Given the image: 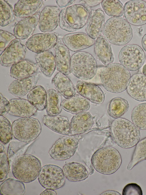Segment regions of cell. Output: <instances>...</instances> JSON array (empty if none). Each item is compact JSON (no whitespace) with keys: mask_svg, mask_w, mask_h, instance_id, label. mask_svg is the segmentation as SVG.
Returning a JSON list of instances; mask_svg holds the SVG:
<instances>
[{"mask_svg":"<svg viewBox=\"0 0 146 195\" xmlns=\"http://www.w3.org/2000/svg\"><path fill=\"white\" fill-rule=\"evenodd\" d=\"M100 76L104 88L114 93H120L126 89L131 78L129 70L119 63L106 66L101 71Z\"/></svg>","mask_w":146,"mask_h":195,"instance_id":"obj_1","label":"cell"},{"mask_svg":"<svg viewBox=\"0 0 146 195\" xmlns=\"http://www.w3.org/2000/svg\"><path fill=\"white\" fill-rule=\"evenodd\" d=\"M110 128L114 142L123 148H131L140 140L139 129L133 122L125 118L114 119L111 123Z\"/></svg>","mask_w":146,"mask_h":195,"instance_id":"obj_2","label":"cell"},{"mask_svg":"<svg viewBox=\"0 0 146 195\" xmlns=\"http://www.w3.org/2000/svg\"><path fill=\"white\" fill-rule=\"evenodd\" d=\"M91 162L93 167L99 173L106 175L115 173L122 163L121 155L115 148L110 146L101 148L93 154Z\"/></svg>","mask_w":146,"mask_h":195,"instance_id":"obj_3","label":"cell"},{"mask_svg":"<svg viewBox=\"0 0 146 195\" xmlns=\"http://www.w3.org/2000/svg\"><path fill=\"white\" fill-rule=\"evenodd\" d=\"M103 33L109 43L119 46L127 44L133 37V30L129 23L120 17L108 19L105 23Z\"/></svg>","mask_w":146,"mask_h":195,"instance_id":"obj_4","label":"cell"},{"mask_svg":"<svg viewBox=\"0 0 146 195\" xmlns=\"http://www.w3.org/2000/svg\"><path fill=\"white\" fill-rule=\"evenodd\" d=\"M89 8L81 4H75L62 9L59 16V26L69 32L83 28L87 23L90 11Z\"/></svg>","mask_w":146,"mask_h":195,"instance_id":"obj_5","label":"cell"},{"mask_svg":"<svg viewBox=\"0 0 146 195\" xmlns=\"http://www.w3.org/2000/svg\"><path fill=\"white\" fill-rule=\"evenodd\" d=\"M41 168L40 161L38 158L31 154H24L14 161L12 172L17 180L29 183L38 177Z\"/></svg>","mask_w":146,"mask_h":195,"instance_id":"obj_6","label":"cell"},{"mask_svg":"<svg viewBox=\"0 0 146 195\" xmlns=\"http://www.w3.org/2000/svg\"><path fill=\"white\" fill-rule=\"evenodd\" d=\"M97 69L96 60L88 52L79 51L71 57V72L79 79L83 80L92 79L96 74Z\"/></svg>","mask_w":146,"mask_h":195,"instance_id":"obj_7","label":"cell"},{"mask_svg":"<svg viewBox=\"0 0 146 195\" xmlns=\"http://www.w3.org/2000/svg\"><path fill=\"white\" fill-rule=\"evenodd\" d=\"M12 125L13 136L18 141L25 142L34 140L42 130L39 121L31 117L19 118L15 120Z\"/></svg>","mask_w":146,"mask_h":195,"instance_id":"obj_8","label":"cell"},{"mask_svg":"<svg viewBox=\"0 0 146 195\" xmlns=\"http://www.w3.org/2000/svg\"><path fill=\"white\" fill-rule=\"evenodd\" d=\"M82 137L80 135L64 136L57 140L49 151L50 157L57 160H64L72 156L78 146Z\"/></svg>","mask_w":146,"mask_h":195,"instance_id":"obj_9","label":"cell"},{"mask_svg":"<svg viewBox=\"0 0 146 195\" xmlns=\"http://www.w3.org/2000/svg\"><path fill=\"white\" fill-rule=\"evenodd\" d=\"M120 63L129 71H135L143 65L145 59V53L139 46L129 44L123 47L118 55Z\"/></svg>","mask_w":146,"mask_h":195,"instance_id":"obj_10","label":"cell"},{"mask_svg":"<svg viewBox=\"0 0 146 195\" xmlns=\"http://www.w3.org/2000/svg\"><path fill=\"white\" fill-rule=\"evenodd\" d=\"M38 180L40 184L46 189H59L65 185V177L62 169L58 166L47 164L43 166Z\"/></svg>","mask_w":146,"mask_h":195,"instance_id":"obj_11","label":"cell"},{"mask_svg":"<svg viewBox=\"0 0 146 195\" xmlns=\"http://www.w3.org/2000/svg\"><path fill=\"white\" fill-rule=\"evenodd\" d=\"M124 15L130 24L139 26L146 24V2L141 0H131L124 6Z\"/></svg>","mask_w":146,"mask_h":195,"instance_id":"obj_12","label":"cell"},{"mask_svg":"<svg viewBox=\"0 0 146 195\" xmlns=\"http://www.w3.org/2000/svg\"><path fill=\"white\" fill-rule=\"evenodd\" d=\"M58 37L54 33L45 32L33 35L27 41L25 46L29 50L36 53L49 51L56 46Z\"/></svg>","mask_w":146,"mask_h":195,"instance_id":"obj_13","label":"cell"},{"mask_svg":"<svg viewBox=\"0 0 146 195\" xmlns=\"http://www.w3.org/2000/svg\"><path fill=\"white\" fill-rule=\"evenodd\" d=\"M26 52V46L20 39H16L1 53L0 64L4 67L12 66L24 59Z\"/></svg>","mask_w":146,"mask_h":195,"instance_id":"obj_14","label":"cell"},{"mask_svg":"<svg viewBox=\"0 0 146 195\" xmlns=\"http://www.w3.org/2000/svg\"><path fill=\"white\" fill-rule=\"evenodd\" d=\"M60 10L55 6H47L40 13L38 27L42 32L52 31L57 27L59 22Z\"/></svg>","mask_w":146,"mask_h":195,"instance_id":"obj_15","label":"cell"},{"mask_svg":"<svg viewBox=\"0 0 146 195\" xmlns=\"http://www.w3.org/2000/svg\"><path fill=\"white\" fill-rule=\"evenodd\" d=\"M64 44L72 51H78L89 48L94 44L95 40L87 33L75 32L65 35L62 39Z\"/></svg>","mask_w":146,"mask_h":195,"instance_id":"obj_16","label":"cell"},{"mask_svg":"<svg viewBox=\"0 0 146 195\" xmlns=\"http://www.w3.org/2000/svg\"><path fill=\"white\" fill-rule=\"evenodd\" d=\"M75 87L79 94L93 103L101 104L104 101L103 92L95 83L80 80L77 82Z\"/></svg>","mask_w":146,"mask_h":195,"instance_id":"obj_17","label":"cell"},{"mask_svg":"<svg viewBox=\"0 0 146 195\" xmlns=\"http://www.w3.org/2000/svg\"><path fill=\"white\" fill-rule=\"evenodd\" d=\"M39 73L28 77L16 79L8 87L9 92L14 96L21 97L28 94L36 86L40 79Z\"/></svg>","mask_w":146,"mask_h":195,"instance_id":"obj_18","label":"cell"},{"mask_svg":"<svg viewBox=\"0 0 146 195\" xmlns=\"http://www.w3.org/2000/svg\"><path fill=\"white\" fill-rule=\"evenodd\" d=\"M126 89L128 94L135 100L146 101V76L141 73L133 75Z\"/></svg>","mask_w":146,"mask_h":195,"instance_id":"obj_19","label":"cell"},{"mask_svg":"<svg viewBox=\"0 0 146 195\" xmlns=\"http://www.w3.org/2000/svg\"><path fill=\"white\" fill-rule=\"evenodd\" d=\"M105 18L104 12L101 9L91 10L87 23V34L92 38L96 39L103 31Z\"/></svg>","mask_w":146,"mask_h":195,"instance_id":"obj_20","label":"cell"},{"mask_svg":"<svg viewBox=\"0 0 146 195\" xmlns=\"http://www.w3.org/2000/svg\"><path fill=\"white\" fill-rule=\"evenodd\" d=\"M40 11L19 21L15 26L13 32L16 39L23 40L33 34L38 23Z\"/></svg>","mask_w":146,"mask_h":195,"instance_id":"obj_21","label":"cell"},{"mask_svg":"<svg viewBox=\"0 0 146 195\" xmlns=\"http://www.w3.org/2000/svg\"><path fill=\"white\" fill-rule=\"evenodd\" d=\"M70 122L71 135H80L91 129L94 124V120L90 113L84 112L75 114Z\"/></svg>","mask_w":146,"mask_h":195,"instance_id":"obj_22","label":"cell"},{"mask_svg":"<svg viewBox=\"0 0 146 195\" xmlns=\"http://www.w3.org/2000/svg\"><path fill=\"white\" fill-rule=\"evenodd\" d=\"M38 69L36 63L29 60L24 59L11 66L10 76L16 79L26 78L38 73Z\"/></svg>","mask_w":146,"mask_h":195,"instance_id":"obj_23","label":"cell"},{"mask_svg":"<svg viewBox=\"0 0 146 195\" xmlns=\"http://www.w3.org/2000/svg\"><path fill=\"white\" fill-rule=\"evenodd\" d=\"M42 122L45 126L56 133L65 135L71 134L70 122L66 116L45 115Z\"/></svg>","mask_w":146,"mask_h":195,"instance_id":"obj_24","label":"cell"},{"mask_svg":"<svg viewBox=\"0 0 146 195\" xmlns=\"http://www.w3.org/2000/svg\"><path fill=\"white\" fill-rule=\"evenodd\" d=\"M10 110L9 114L11 116L21 118L30 117L36 112L37 109L28 100L22 98L10 100Z\"/></svg>","mask_w":146,"mask_h":195,"instance_id":"obj_25","label":"cell"},{"mask_svg":"<svg viewBox=\"0 0 146 195\" xmlns=\"http://www.w3.org/2000/svg\"><path fill=\"white\" fill-rule=\"evenodd\" d=\"M55 57L58 70L66 75H69L71 73L70 53L68 48L60 42L55 46Z\"/></svg>","mask_w":146,"mask_h":195,"instance_id":"obj_26","label":"cell"},{"mask_svg":"<svg viewBox=\"0 0 146 195\" xmlns=\"http://www.w3.org/2000/svg\"><path fill=\"white\" fill-rule=\"evenodd\" d=\"M94 51L98 59L106 66L114 60L111 45L104 36L100 35L95 40Z\"/></svg>","mask_w":146,"mask_h":195,"instance_id":"obj_27","label":"cell"},{"mask_svg":"<svg viewBox=\"0 0 146 195\" xmlns=\"http://www.w3.org/2000/svg\"><path fill=\"white\" fill-rule=\"evenodd\" d=\"M43 3L42 0H19L14 5L15 16L19 18L31 16L39 11Z\"/></svg>","mask_w":146,"mask_h":195,"instance_id":"obj_28","label":"cell"},{"mask_svg":"<svg viewBox=\"0 0 146 195\" xmlns=\"http://www.w3.org/2000/svg\"><path fill=\"white\" fill-rule=\"evenodd\" d=\"M62 108L66 111L73 114L86 112L89 110V101L80 94H75L64 100L62 103Z\"/></svg>","mask_w":146,"mask_h":195,"instance_id":"obj_29","label":"cell"},{"mask_svg":"<svg viewBox=\"0 0 146 195\" xmlns=\"http://www.w3.org/2000/svg\"><path fill=\"white\" fill-rule=\"evenodd\" d=\"M67 75L60 72L57 73L52 78L51 82L56 90L66 99L76 94V89Z\"/></svg>","mask_w":146,"mask_h":195,"instance_id":"obj_30","label":"cell"},{"mask_svg":"<svg viewBox=\"0 0 146 195\" xmlns=\"http://www.w3.org/2000/svg\"><path fill=\"white\" fill-rule=\"evenodd\" d=\"M62 170L65 178L70 182L83 181L89 176L86 167L80 163L72 162L66 163L63 166Z\"/></svg>","mask_w":146,"mask_h":195,"instance_id":"obj_31","label":"cell"},{"mask_svg":"<svg viewBox=\"0 0 146 195\" xmlns=\"http://www.w3.org/2000/svg\"><path fill=\"white\" fill-rule=\"evenodd\" d=\"M36 64L42 73L46 77H51L56 67L55 56L49 51L37 53L35 56Z\"/></svg>","mask_w":146,"mask_h":195,"instance_id":"obj_32","label":"cell"},{"mask_svg":"<svg viewBox=\"0 0 146 195\" xmlns=\"http://www.w3.org/2000/svg\"><path fill=\"white\" fill-rule=\"evenodd\" d=\"M62 100L61 95L54 89H50L47 92L45 109L48 115L55 116L61 112Z\"/></svg>","mask_w":146,"mask_h":195,"instance_id":"obj_33","label":"cell"},{"mask_svg":"<svg viewBox=\"0 0 146 195\" xmlns=\"http://www.w3.org/2000/svg\"><path fill=\"white\" fill-rule=\"evenodd\" d=\"M129 104L125 99L120 97H116L109 102L108 112L109 115L114 119L121 118L125 114L129 108Z\"/></svg>","mask_w":146,"mask_h":195,"instance_id":"obj_34","label":"cell"},{"mask_svg":"<svg viewBox=\"0 0 146 195\" xmlns=\"http://www.w3.org/2000/svg\"><path fill=\"white\" fill-rule=\"evenodd\" d=\"M47 92L42 86H36L27 95V99L32 105L39 111H42L45 108Z\"/></svg>","mask_w":146,"mask_h":195,"instance_id":"obj_35","label":"cell"},{"mask_svg":"<svg viewBox=\"0 0 146 195\" xmlns=\"http://www.w3.org/2000/svg\"><path fill=\"white\" fill-rule=\"evenodd\" d=\"M25 191L23 182L13 178L6 179L0 185L1 195H22Z\"/></svg>","mask_w":146,"mask_h":195,"instance_id":"obj_36","label":"cell"},{"mask_svg":"<svg viewBox=\"0 0 146 195\" xmlns=\"http://www.w3.org/2000/svg\"><path fill=\"white\" fill-rule=\"evenodd\" d=\"M146 160V137L139 141L136 145L131 161L127 166L128 170H131L138 163Z\"/></svg>","mask_w":146,"mask_h":195,"instance_id":"obj_37","label":"cell"},{"mask_svg":"<svg viewBox=\"0 0 146 195\" xmlns=\"http://www.w3.org/2000/svg\"><path fill=\"white\" fill-rule=\"evenodd\" d=\"M132 122L139 129L146 130V103L136 106L131 115Z\"/></svg>","mask_w":146,"mask_h":195,"instance_id":"obj_38","label":"cell"},{"mask_svg":"<svg viewBox=\"0 0 146 195\" xmlns=\"http://www.w3.org/2000/svg\"><path fill=\"white\" fill-rule=\"evenodd\" d=\"M101 5L105 13L108 16L119 17L123 15L124 6L119 0H104Z\"/></svg>","mask_w":146,"mask_h":195,"instance_id":"obj_39","label":"cell"},{"mask_svg":"<svg viewBox=\"0 0 146 195\" xmlns=\"http://www.w3.org/2000/svg\"><path fill=\"white\" fill-rule=\"evenodd\" d=\"M14 10L11 5L5 0H0V25L5 27L15 19Z\"/></svg>","mask_w":146,"mask_h":195,"instance_id":"obj_40","label":"cell"},{"mask_svg":"<svg viewBox=\"0 0 146 195\" xmlns=\"http://www.w3.org/2000/svg\"><path fill=\"white\" fill-rule=\"evenodd\" d=\"M0 141L4 144L8 143L13 137L12 125L4 116H0Z\"/></svg>","mask_w":146,"mask_h":195,"instance_id":"obj_41","label":"cell"},{"mask_svg":"<svg viewBox=\"0 0 146 195\" xmlns=\"http://www.w3.org/2000/svg\"><path fill=\"white\" fill-rule=\"evenodd\" d=\"M0 182H2L7 178L9 168V159L4 151L0 152Z\"/></svg>","mask_w":146,"mask_h":195,"instance_id":"obj_42","label":"cell"},{"mask_svg":"<svg viewBox=\"0 0 146 195\" xmlns=\"http://www.w3.org/2000/svg\"><path fill=\"white\" fill-rule=\"evenodd\" d=\"M14 35L7 31L0 30V50L3 51L13 40L15 39Z\"/></svg>","mask_w":146,"mask_h":195,"instance_id":"obj_43","label":"cell"},{"mask_svg":"<svg viewBox=\"0 0 146 195\" xmlns=\"http://www.w3.org/2000/svg\"><path fill=\"white\" fill-rule=\"evenodd\" d=\"M123 195H142L143 192L141 187L137 184L131 183L127 184L124 188Z\"/></svg>","mask_w":146,"mask_h":195,"instance_id":"obj_44","label":"cell"},{"mask_svg":"<svg viewBox=\"0 0 146 195\" xmlns=\"http://www.w3.org/2000/svg\"><path fill=\"white\" fill-rule=\"evenodd\" d=\"M10 105L9 101L3 95L0 93V114L5 116L9 113L10 110Z\"/></svg>","mask_w":146,"mask_h":195,"instance_id":"obj_45","label":"cell"},{"mask_svg":"<svg viewBox=\"0 0 146 195\" xmlns=\"http://www.w3.org/2000/svg\"><path fill=\"white\" fill-rule=\"evenodd\" d=\"M103 0H82V2L85 5L86 7H93L96 6L102 3Z\"/></svg>","mask_w":146,"mask_h":195,"instance_id":"obj_46","label":"cell"},{"mask_svg":"<svg viewBox=\"0 0 146 195\" xmlns=\"http://www.w3.org/2000/svg\"><path fill=\"white\" fill-rule=\"evenodd\" d=\"M75 0H56L58 6L60 8H63L68 6L73 3Z\"/></svg>","mask_w":146,"mask_h":195,"instance_id":"obj_47","label":"cell"},{"mask_svg":"<svg viewBox=\"0 0 146 195\" xmlns=\"http://www.w3.org/2000/svg\"><path fill=\"white\" fill-rule=\"evenodd\" d=\"M57 194V193L54 190L49 189H46L40 194V195H56Z\"/></svg>","mask_w":146,"mask_h":195,"instance_id":"obj_48","label":"cell"},{"mask_svg":"<svg viewBox=\"0 0 146 195\" xmlns=\"http://www.w3.org/2000/svg\"><path fill=\"white\" fill-rule=\"evenodd\" d=\"M100 195H121V194L118 192L113 190H108L103 192Z\"/></svg>","mask_w":146,"mask_h":195,"instance_id":"obj_49","label":"cell"},{"mask_svg":"<svg viewBox=\"0 0 146 195\" xmlns=\"http://www.w3.org/2000/svg\"><path fill=\"white\" fill-rule=\"evenodd\" d=\"M141 45L143 49L146 52V34L144 35L142 38Z\"/></svg>","mask_w":146,"mask_h":195,"instance_id":"obj_50","label":"cell"},{"mask_svg":"<svg viewBox=\"0 0 146 195\" xmlns=\"http://www.w3.org/2000/svg\"><path fill=\"white\" fill-rule=\"evenodd\" d=\"M4 144L1 141H0V152H3L4 151L5 149V146Z\"/></svg>","mask_w":146,"mask_h":195,"instance_id":"obj_51","label":"cell"},{"mask_svg":"<svg viewBox=\"0 0 146 195\" xmlns=\"http://www.w3.org/2000/svg\"><path fill=\"white\" fill-rule=\"evenodd\" d=\"M143 74L146 76V64L144 66L142 69Z\"/></svg>","mask_w":146,"mask_h":195,"instance_id":"obj_52","label":"cell"}]
</instances>
